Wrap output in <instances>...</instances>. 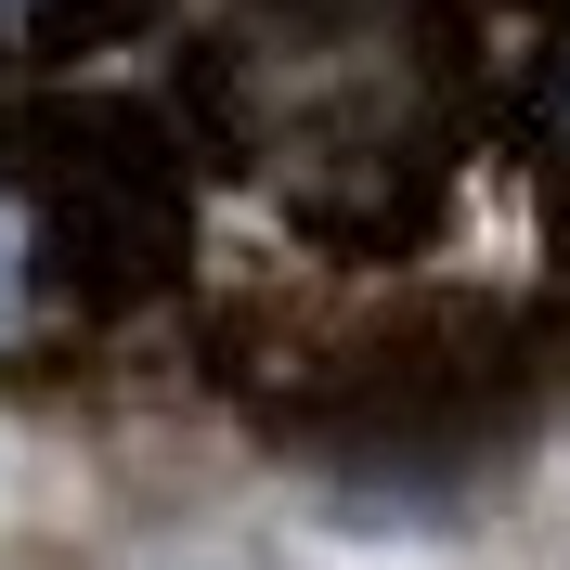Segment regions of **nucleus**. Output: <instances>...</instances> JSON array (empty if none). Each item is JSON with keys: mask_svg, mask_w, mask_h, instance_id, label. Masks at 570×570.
Masks as SVG:
<instances>
[{"mask_svg": "<svg viewBox=\"0 0 570 570\" xmlns=\"http://www.w3.org/2000/svg\"><path fill=\"white\" fill-rule=\"evenodd\" d=\"M142 195L130 169H78L39 142H0V363L52 351L142 285Z\"/></svg>", "mask_w": 570, "mask_h": 570, "instance_id": "1", "label": "nucleus"}, {"mask_svg": "<svg viewBox=\"0 0 570 570\" xmlns=\"http://www.w3.org/2000/svg\"><path fill=\"white\" fill-rule=\"evenodd\" d=\"M105 0H0V52H39V39H66V27H91Z\"/></svg>", "mask_w": 570, "mask_h": 570, "instance_id": "2", "label": "nucleus"}]
</instances>
